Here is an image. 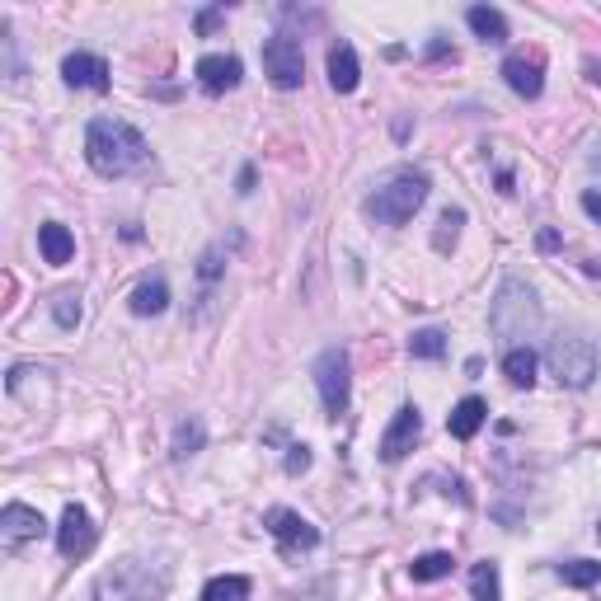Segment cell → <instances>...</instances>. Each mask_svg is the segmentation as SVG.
Wrapping results in <instances>:
<instances>
[{
	"label": "cell",
	"instance_id": "1",
	"mask_svg": "<svg viewBox=\"0 0 601 601\" xmlns=\"http://www.w3.org/2000/svg\"><path fill=\"white\" fill-rule=\"evenodd\" d=\"M85 160H90L94 174H104V179H123V174L141 170L146 160H151V146L141 137L132 123L123 118H94L85 127Z\"/></svg>",
	"mask_w": 601,
	"mask_h": 601
},
{
	"label": "cell",
	"instance_id": "2",
	"mask_svg": "<svg viewBox=\"0 0 601 601\" xmlns=\"http://www.w3.org/2000/svg\"><path fill=\"white\" fill-rule=\"evenodd\" d=\"M489 324H494L498 339H508V348H531L540 329V301L536 287L522 278H503L494 296V310H489Z\"/></svg>",
	"mask_w": 601,
	"mask_h": 601
},
{
	"label": "cell",
	"instance_id": "3",
	"mask_svg": "<svg viewBox=\"0 0 601 601\" xmlns=\"http://www.w3.org/2000/svg\"><path fill=\"white\" fill-rule=\"evenodd\" d=\"M170 592V573L151 559H118L94 578V601H160Z\"/></svg>",
	"mask_w": 601,
	"mask_h": 601
},
{
	"label": "cell",
	"instance_id": "4",
	"mask_svg": "<svg viewBox=\"0 0 601 601\" xmlns=\"http://www.w3.org/2000/svg\"><path fill=\"white\" fill-rule=\"evenodd\" d=\"M428 188L432 184L423 170H395L376 193H367V216L376 226H404L428 202Z\"/></svg>",
	"mask_w": 601,
	"mask_h": 601
},
{
	"label": "cell",
	"instance_id": "5",
	"mask_svg": "<svg viewBox=\"0 0 601 601\" xmlns=\"http://www.w3.org/2000/svg\"><path fill=\"white\" fill-rule=\"evenodd\" d=\"M545 362H550L559 386L587 390L592 376H597V343L583 339V334H559V339H550V348H545Z\"/></svg>",
	"mask_w": 601,
	"mask_h": 601
},
{
	"label": "cell",
	"instance_id": "6",
	"mask_svg": "<svg viewBox=\"0 0 601 601\" xmlns=\"http://www.w3.org/2000/svg\"><path fill=\"white\" fill-rule=\"evenodd\" d=\"M315 386H320V400H324V418L348 414V400H353V362H348V348H324L320 362H315Z\"/></svg>",
	"mask_w": 601,
	"mask_h": 601
},
{
	"label": "cell",
	"instance_id": "7",
	"mask_svg": "<svg viewBox=\"0 0 601 601\" xmlns=\"http://www.w3.org/2000/svg\"><path fill=\"white\" fill-rule=\"evenodd\" d=\"M263 76L273 90H301V80H306V52L296 43L292 33H273L268 43H263Z\"/></svg>",
	"mask_w": 601,
	"mask_h": 601
},
{
	"label": "cell",
	"instance_id": "8",
	"mask_svg": "<svg viewBox=\"0 0 601 601\" xmlns=\"http://www.w3.org/2000/svg\"><path fill=\"white\" fill-rule=\"evenodd\" d=\"M263 526H268V536H278V545L287 550V555H296V550H315V545H320V531L292 508H268L263 512Z\"/></svg>",
	"mask_w": 601,
	"mask_h": 601
},
{
	"label": "cell",
	"instance_id": "9",
	"mask_svg": "<svg viewBox=\"0 0 601 601\" xmlns=\"http://www.w3.org/2000/svg\"><path fill=\"white\" fill-rule=\"evenodd\" d=\"M423 437V414H418V404H400L395 409V418H390L386 437H381V461H404L409 451H414V442Z\"/></svg>",
	"mask_w": 601,
	"mask_h": 601
},
{
	"label": "cell",
	"instance_id": "10",
	"mask_svg": "<svg viewBox=\"0 0 601 601\" xmlns=\"http://www.w3.org/2000/svg\"><path fill=\"white\" fill-rule=\"evenodd\" d=\"M90 545H94V522H90V512L80 508V503H66L62 526H57V550H62V559L90 555Z\"/></svg>",
	"mask_w": 601,
	"mask_h": 601
},
{
	"label": "cell",
	"instance_id": "11",
	"mask_svg": "<svg viewBox=\"0 0 601 601\" xmlns=\"http://www.w3.org/2000/svg\"><path fill=\"white\" fill-rule=\"evenodd\" d=\"M503 80H508V90L517 94V99H540V90H545V66H540V57L531 52H512L508 62H503Z\"/></svg>",
	"mask_w": 601,
	"mask_h": 601
},
{
	"label": "cell",
	"instance_id": "12",
	"mask_svg": "<svg viewBox=\"0 0 601 601\" xmlns=\"http://www.w3.org/2000/svg\"><path fill=\"white\" fill-rule=\"evenodd\" d=\"M47 531L43 512L38 508H24V503H10V508L0 512V540H5V550H19L24 540H38Z\"/></svg>",
	"mask_w": 601,
	"mask_h": 601
},
{
	"label": "cell",
	"instance_id": "13",
	"mask_svg": "<svg viewBox=\"0 0 601 601\" xmlns=\"http://www.w3.org/2000/svg\"><path fill=\"white\" fill-rule=\"evenodd\" d=\"M62 80L71 90H108V62L104 57H94V52H71L62 62Z\"/></svg>",
	"mask_w": 601,
	"mask_h": 601
},
{
	"label": "cell",
	"instance_id": "14",
	"mask_svg": "<svg viewBox=\"0 0 601 601\" xmlns=\"http://www.w3.org/2000/svg\"><path fill=\"white\" fill-rule=\"evenodd\" d=\"M198 85L207 94H226L240 85V76H245V66H240V57H221V52H212V57H202L198 62Z\"/></svg>",
	"mask_w": 601,
	"mask_h": 601
},
{
	"label": "cell",
	"instance_id": "15",
	"mask_svg": "<svg viewBox=\"0 0 601 601\" xmlns=\"http://www.w3.org/2000/svg\"><path fill=\"white\" fill-rule=\"evenodd\" d=\"M357 80H362V66H357L353 43H334L329 47V85H334V94H353Z\"/></svg>",
	"mask_w": 601,
	"mask_h": 601
},
{
	"label": "cell",
	"instance_id": "16",
	"mask_svg": "<svg viewBox=\"0 0 601 601\" xmlns=\"http://www.w3.org/2000/svg\"><path fill=\"white\" fill-rule=\"evenodd\" d=\"M38 249H43V263L62 268V263L76 259V235L66 231L62 221H47V226H38Z\"/></svg>",
	"mask_w": 601,
	"mask_h": 601
},
{
	"label": "cell",
	"instance_id": "17",
	"mask_svg": "<svg viewBox=\"0 0 601 601\" xmlns=\"http://www.w3.org/2000/svg\"><path fill=\"white\" fill-rule=\"evenodd\" d=\"M465 24H470V33H475L479 43H508V19H503V10H494V5H470L465 10Z\"/></svg>",
	"mask_w": 601,
	"mask_h": 601
},
{
	"label": "cell",
	"instance_id": "18",
	"mask_svg": "<svg viewBox=\"0 0 601 601\" xmlns=\"http://www.w3.org/2000/svg\"><path fill=\"white\" fill-rule=\"evenodd\" d=\"M127 306H132V315H165L170 310V287H165V278H146L132 287V296H127Z\"/></svg>",
	"mask_w": 601,
	"mask_h": 601
},
{
	"label": "cell",
	"instance_id": "19",
	"mask_svg": "<svg viewBox=\"0 0 601 601\" xmlns=\"http://www.w3.org/2000/svg\"><path fill=\"white\" fill-rule=\"evenodd\" d=\"M484 418H489V404L479 400V395H465L456 409H451V418H447V428H451V437H461V442H470L479 428H484Z\"/></svg>",
	"mask_w": 601,
	"mask_h": 601
},
{
	"label": "cell",
	"instance_id": "20",
	"mask_svg": "<svg viewBox=\"0 0 601 601\" xmlns=\"http://www.w3.org/2000/svg\"><path fill=\"white\" fill-rule=\"evenodd\" d=\"M536 367H540L536 348H508V353H503V376H508L512 386L531 390L536 386Z\"/></svg>",
	"mask_w": 601,
	"mask_h": 601
},
{
	"label": "cell",
	"instance_id": "21",
	"mask_svg": "<svg viewBox=\"0 0 601 601\" xmlns=\"http://www.w3.org/2000/svg\"><path fill=\"white\" fill-rule=\"evenodd\" d=\"M202 442H207V428H202V418H184L179 428H174V447L170 456L174 461H188V456H198Z\"/></svg>",
	"mask_w": 601,
	"mask_h": 601
},
{
	"label": "cell",
	"instance_id": "22",
	"mask_svg": "<svg viewBox=\"0 0 601 601\" xmlns=\"http://www.w3.org/2000/svg\"><path fill=\"white\" fill-rule=\"evenodd\" d=\"M451 569H456V559H451L447 550H428V555H418L414 564H409L414 583H437V578H447Z\"/></svg>",
	"mask_w": 601,
	"mask_h": 601
},
{
	"label": "cell",
	"instance_id": "23",
	"mask_svg": "<svg viewBox=\"0 0 601 601\" xmlns=\"http://www.w3.org/2000/svg\"><path fill=\"white\" fill-rule=\"evenodd\" d=\"M202 601H249V578L240 573H221L202 587Z\"/></svg>",
	"mask_w": 601,
	"mask_h": 601
},
{
	"label": "cell",
	"instance_id": "24",
	"mask_svg": "<svg viewBox=\"0 0 601 601\" xmlns=\"http://www.w3.org/2000/svg\"><path fill=\"white\" fill-rule=\"evenodd\" d=\"M559 583L569 587H597L601 583V564L597 559H569V564H555Z\"/></svg>",
	"mask_w": 601,
	"mask_h": 601
},
{
	"label": "cell",
	"instance_id": "25",
	"mask_svg": "<svg viewBox=\"0 0 601 601\" xmlns=\"http://www.w3.org/2000/svg\"><path fill=\"white\" fill-rule=\"evenodd\" d=\"M442 353H447V334H442V329H418V334H409V357L437 362Z\"/></svg>",
	"mask_w": 601,
	"mask_h": 601
},
{
	"label": "cell",
	"instance_id": "26",
	"mask_svg": "<svg viewBox=\"0 0 601 601\" xmlns=\"http://www.w3.org/2000/svg\"><path fill=\"white\" fill-rule=\"evenodd\" d=\"M470 597L475 601H498V564L494 559H484L470 569Z\"/></svg>",
	"mask_w": 601,
	"mask_h": 601
},
{
	"label": "cell",
	"instance_id": "27",
	"mask_svg": "<svg viewBox=\"0 0 601 601\" xmlns=\"http://www.w3.org/2000/svg\"><path fill=\"white\" fill-rule=\"evenodd\" d=\"M52 320L62 324V329H76V324H80V296L76 292L57 296V301H52Z\"/></svg>",
	"mask_w": 601,
	"mask_h": 601
},
{
	"label": "cell",
	"instance_id": "28",
	"mask_svg": "<svg viewBox=\"0 0 601 601\" xmlns=\"http://www.w3.org/2000/svg\"><path fill=\"white\" fill-rule=\"evenodd\" d=\"M461 221H465L461 207H447V212H442V221H437V226H442V231H437V249H447V235H451V245H456V226H461Z\"/></svg>",
	"mask_w": 601,
	"mask_h": 601
},
{
	"label": "cell",
	"instance_id": "29",
	"mask_svg": "<svg viewBox=\"0 0 601 601\" xmlns=\"http://www.w3.org/2000/svg\"><path fill=\"white\" fill-rule=\"evenodd\" d=\"M221 273H226V263H221V249H207V254H202V263H198V278H202V282H216Z\"/></svg>",
	"mask_w": 601,
	"mask_h": 601
},
{
	"label": "cell",
	"instance_id": "30",
	"mask_svg": "<svg viewBox=\"0 0 601 601\" xmlns=\"http://www.w3.org/2000/svg\"><path fill=\"white\" fill-rule=\"evenodd\" d=\"M306 470H310V447L306 442L287 447V475H306Z\"/></svg>",
	"mask_w": 601,
	"mask_h": 601
},
{
	"label": "cell",
	"instance_id": "31",
	"mask_svg": "<svg viewBox=\"0 0 601 601\" xmlns=\"http://www.w3.org/2000/svg\"><path fill=\"white\" fill-rule=\"evenodd\" d=\"M226 19V5H212V10H198V33L202 38H212L216 33V24Z\"/></svg>",
	"mask_w": 601,
	"mask_h": 601
},
{
	"label": "cell",
	"instance_id": "32",
	"mask_svg": "<svg viewBox=\"0 0 601 601\" xmlns=\"http://www.w3.org/2000/svg\"><path fill=\"white\" fill-rule=\"evenodd\" d=\"M583 212L592 221H601V188H583Z\"/></svg>",
	"mask_w": 601,
	"mask_h": 601
},
{
	"label": "cell",
	"instance_id": "33",
	"mask_svg": "<svg viewBox=\"0 0 601 601\" xmlns=\"http://www.w3.org/2000/svg\"><path fill=\"white\" fill-rule=\"evenodd\" d=\"M536 245H540V254H555V249H559V231H540Z\"/></svg>",
	"mask_w": 601,
	"mask_h": 601
},
{
	"label": "cell",
	"instance_id": "34",
	"mask_svg": "<svg viewBox=\"0 0 601 601\" xmlns=\"http://www.w3.org/2000/svg\"><path fill=\"white\" fill-rule=\"evenodd\" d=\"M583 71H587V80H592V85H601V57H587Z\"/></svg>",
	"mask_w": 601,
	"mask_h": 601
},
{
	"label": "cell",
	"instance_id": "35",
	"mask_svg": "<svg viewBox=\"0 0 601 601\" xmlns=\"http://www.w3.org/2000/svg\"><path fill=\"white\" fill-rule=\"evenodd\" d=\"M592 170H597V174H601V151H597V155H592Z\"/></svg>",
	"mask_w": 601,
	"mask_h": 601
},
{
	"label": "cell",
	"instance_id": "36",
	"mask_svg": "<svg viewBox=\"0 0 601 601\" xmlns=\"http://www.w3.org/2000/svg\"><path fill=\"white\" fill-rule=\"evenodd\" d=\"M597 536H601V526H597Z\"/></svg>",
	"mask_w": 601,
	"mask_h": 601
}]
</instances>
